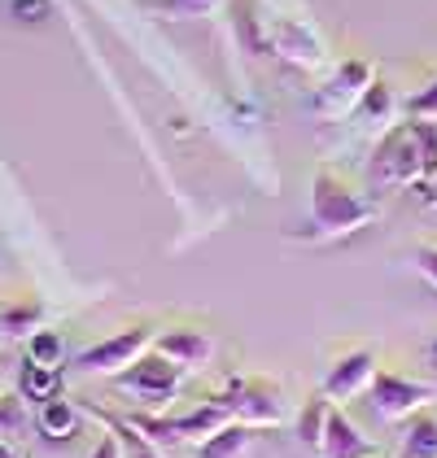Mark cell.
Returning a JSON list of instances; mask_svg holds the SVG:
<instances>
[{
  "label": "cell",
  "mask_w": 437,
  "mask_h": 458,
  "mask_svg": "<svg viewBox=\"0 0 437 458\" xmlns=\"http://www.w3.org/2000/svg\"><path fill=\"white\" fill-rule=\"evenodd\" d=\"M39 318H44V306H39L36 297L9 301V306L0 310V332H4V336H31L39 327Z\"/></svg>",
  "instance_id": "cell-20"
},
{
  "label": "cell",
  "mask_w": 437,
  "mask_h": 458,
  "mask_svg": "<svg viewBox=\"0 0 437 458\" xmlns=\"http://www.w3.org/2000/svg\"><path fill=\"white\" fill-rule=\"evenodd\" d=\"M236 415H232V406L223 402V397H215V402H201L197 411H188V415H176V423H180V437L188 441V445H197V441H206L210 432H218L223 423H232Z\"/></svg>",
  "instance_id": "cell-14"
},
{
  "label": "cell",
  "mask_w": 437,
  "mask_h": 458,
  "mask_svg": "<svg viewBox=\"0 0 437 458\" xmlns=\"http://www.w3.org/2000/svg\"><path fill=\"white\" fill-rule=\"evenodd\" d=\"M127 423L132 428H141L149 441L162 450V454H176L180 445H188L180 437V423H176V415H153V411H141V415H127Z\"/></svg>",
  "instance_id": "cell-18"
},
{
  "label": "cell",
  "mask_w": 437,
  "mask_h": 458,
  "mask_svg": "<svg viewBox=\"0 0 437 458\" xmlns=\"http://www.w3.org/2000/svg\"><path fill=\"white\" fill-rule=\"evenodd\" d=\"M232 27H236V39H241L245 53H254V57L271 53V22L262 27V18L250 0H232Z\"/></svg>",
  "instance_id": "cell-15"
},
{
  "label": "cell",
  "mask_w": 437,
  "mask_h": 458,
  "mask_svg": "<svg viewBox=\"0 0 437 458\" xmlns=\"http://www.w3.org/2000/svg\"><path fill=\"white\" fill-rule=\"evenodd\" d=\"M210 4L215 0H162V9L176 18H201V13H210Z\"/></svg>",
  "instance_id": "cell-26"
},
{
  "label": "cell",
  "mask_w": 437,
  "mask_h": 458,
  "mask_svg": "<svg viewBox=\"0 0 437 458\" xmlns=\"http://www.w3.org/2000/svg\"><path fill=\"white\" fill-rule=\"evenodd\" d=\"M367 411L376 415V420L385 423H402L407 415H416V411H424V406H433V385H420V380H407L398 371H376L372 376V385H367Z\"/></svg>",
  "instance_id": "cell-6"
},
{
  "label": "cell",
  "mask_w": 437,
  "mask_h": 458,
  "mask_svg": "<svg viewBox=\"0 0 437 458\" xmlns=\"http://www.w3.org/2000/svg\"><path fill=\"white\" fill-rule=\"evenodd\" d=\"M9 13L18 22H44L53 13V0H9Z\"/></svg>",
  "instance_id": "cell-25"
},
{
  "label": "cell",
  "mask_w": 437,
  "mask_h": 458,
  "mask_svg": "<svg viewBox=\"0 0 437 458\" xmlns=\"http://www.w3.org/2000/svg\"><path fill=\"white\" fill-rule=\"evenodd\" d=\"M398 458H437V411L424 406L402 420L398 432Z\"/></svg>",
  "instance_id": "cell-12"
},
{
  "label": "cell",
  "mask_w": 437,
  "mask_h": 458,
  "mask_svg": "<svg viewBox=\"0 0 437 458\" xmlns=\"http://www.w3.org/2000/svg\"><path fill=\"white\" fill-rule=\"evenodd\" d=\"M402 114H407V118H416V123H437V74L420 88V92H411V97H407Z\"/></svg>",
  "instance_id": "cell-24"
},
{
  "label": "cell",
  "mask_w": 437,
  "mask_h": 458,
  "mask_svg": "<svg viewBox=\"0 0 437 458\" xmlns=\"http://www.w3.org/2000/svg\"><path fill=\"white\" fill-rule=\"evenodd\" d=\"M223 402L250 428H276L280 420H289V393H285V385H276L267 376H236L223 393Z\"/></svg>",
  "instance_id": "cell-3"
},
{
  "label": "cell",
  "mask_w": 437,
  "mask_h": 458,
  "mask_svg": "<svg viewBox=\"0 0 437 458\" xmlns=\"http://www.w3.org/2000/svg\"><path fill=\"white\" fill-rule=\"evenodd\" d=\"M153 350L167 353L184 371H201L215 358V336L206 327H197V323H171V327L153 332Z\"/></svg>",
  "instance_id": "cell-9"
},
{
  "label": "cell",
  "mask_w": 437,
  "mask_h": 458,
  "mask_svg": "<svg viewBox=\"0 0 437 458\" xmlns=\"http://www.w3.org/2000/svg\"><path fill=\"white\" fill-rule=\"evenodd\" d=\"M364 123H390L394 118V92H390V83H381V79H372V88L364 92V101L355 109Z\"/></svg>",
  "instance_id": "cell-22"
},
{
  "label": "cell",
  "mask_w": 437,
  "mask_h": 458,
  "mask_svg": "<svg viewBox=\"0 0 437 458\" xmlns=\"http://www.w3.org/2000/svg\"><path fill=\"white\" fill-rule=\"evenodd\" d=\"M57 388H62L57 367H44V362H31V358L18 362V393L27 402H48V397H57Z\"/></svg>",
  "instance_id": "cell-17"
},
{
  "label": "cell",
  "mask_w": 437,
  "mask_h": 458,
  "mask_svg": "<svg viewBox=\"0 0 437 458\" xmlns=\"http://www.w3.org/2000/svg\"><path fill=\"white\" fill-rule=\"evenodd\" d=\"M320 454L324 458H381V450L367 441V432L350 420L346 411H328L324 423V441H320Z\"/></svg>",
  "instance_id": "cell-11"
},
{
  "label": "cell",
  "mask_w": 437,
  "mask_h": 458,
  "mask_svg": "<svg viewBox=\"0 0 437 458\" xmlns=\"http://www.w3.org/2000/svg\"><path fill=\"white\" fill-rule=\"evenodd\" d=\"M411 262H416V271L437 288V245H420L416 253H411Z\"/></svg>",
  "instance_id": "cell-27"
},
{
  "label": "cell",
  "mask_w": 437,
  "mask_h": 458,
  "mask_svg": "<svg viewBox=\"0 0 437 458\" xmlns=\"http://www.w3.org/2000/svg\"><path fill=\"white\" fill-rule=\"evenodd\" d=\"M101 420H106V428L114 432V437H118L123 458H167L162 450H158V445H153V441H149L145 432H141V428H132L127 420H118V415H101Z\"/></svg>",
  "instance_id": "cell-21"
},
{
  "label": "cell",
  "mask_w": 437,
  "mask_h": 458,
  "mask_svg": "<svg viewBox=\"0 0 437 458\" xmlns=\"http://www.w3.org/2000/svg\"><path fill=\"white\" fill-rule=\"evenodd\" d=\"M271 53L293 71H320L324 66V39L315 27L297 18H271Z\"/></svg>",
  "instance_id": "cell-8"
},
{
  "label": "cell",
  "mask_w": 437,
  "mask_h": 458,
  "mask_svg": "<svg viewBox=\"0 0 437 458\" xmlns=\"http://www.w3.org/2000/svg\"><path fill=\"white\" fill-rule=\"evenodd\" d=\"M153 332L158 327H149V323H132V327H123V332H114L106 341H97V345L74 353V371H83V376H109L114 380L118 371H127L153 345Z\"/></svg>",
  "instance_id": "cell-4"
},
{
  "label": "cell",
  "mask_w": 437,
  "mask_h": 458,
  "mask_svg": "<svg viewBox=\"0 0 437 458\" xmlns=\"http://www.w3.org/2000/svg\"><path fill=\"white\" fill-rule=\"evenodd\" d=\"M372 79H376V71H372L367 57H346V62L315 88V97L306 101V109H315L320 118H346V114L359 109L364 92L372 88Z\"/></svg>",
  "instance_id": "cell-5"
},
{
  "label": "cell",
  "mask_w": 437,
  "mask_h": 458,
  "mask_svg": "<svg viewBox=\"0 0 437 458\" xmlns=\"http://www.w3.org/2000/svg\"><path fill=\"white\" fill-rule=\"evenodd\" d=\"M376 371H381V367H376V350L355 345V350H341L328 362V376L320 388H324L332 402H350V397H364Z\"/></svg>",
  "instance_id": "cell-10"
},
{
  "label": "cell",
  "mask_w": 437,
  "mask_h": 458,
  "mask_svg": "<svg viewBox=\"0 0 437 458\" xmlns=\"http://www.w3.org/2000/svg\"><path fill=\"white\" fill-rule=\"evenodd\" d=\"M376 223V201L367 192H355L337 171H315L311 179V214L306 227L297 232V241L311 245H337L346 236H359L364 227Z\"/></svg>",
  "instance_id": "cell-1"
},
{
  "label": "cell",
  "mask_w": 437,
  "mask_h": 458,
  "mask_svg": "<svg viewBox=\"0 0 437 458\" xmlns=\"http://www.w3.org/2000/svg\"><path fill=\"white\" fill-rule=\"evenodd\" d=\"M367 183L372 188H411L424 183V148H420V123L407 118L398 127H390L372 162H367Z\"/></svg>",
  "instance_id": "cell-2"
},
{
  "label": "cell",
  "mask_w": 437,
  "mask_h": 458,
  "mask_svg": "<svg viewBox=\"0 0 437 458\" xmlns=\"http://www.w3.org/2000/svg\"><path fill=\"white\" fill-rule=\"evenodd\" d=\"M0 458H18V454H13V445H9L4 437H0Z\"/></svg>",
  "instance_id": "cell-29"
},
{
  "label": "cell",
  "mask_w": 437,
  "mask_h": 458,
  "mask_svg": "<svg viewBox=\"0 0 437 458\" xmlns=\"http://www.w3.org/2000/svg\"><path fill=\"white\" fill-rule=\"evenodd\" d=\"M254 432L258 428H250V423H241V420L223 423L206 441H197V458H245L250 445H254Z\"/></svg>",
  "instance_id": "cell-13"
},
{
  "label": "cell",
  "mask_w": 437,
  "mask_h": 458,
  "mask_svg": "<svg viewBox=\"0 0 437 458\" xmlns=\"http://www.w3.org/2000/svg\"><path fill=\"white\" fill-rule=\"evenodd\" d=\"M88 458H123V445H118V437H114V432H106V437H101V441L92 445V454H88Z\"/></svg>",
  "instance_id": "cell-28"
},
{
  "label": "cell",
  "mask_w": 437,
  "mask_h": 458,
  "mask_svg": "<svg viewBox=\"0 0 437 458\" xmlns=\"http://www.w3.org/2000/svg\"><path fill=\"white\" fill-rule=\"evenodd\" d=\"M118 380V388L123 393H132V397H141V402H149V406H162V402H171L176 393H180L184 385V367H176L167 353H158L153 345H149L127 371H118L114 376Z\"/></svg>",
  "instance_id": "cell-7"
},
{
  "label": "cell",
  "mask_w": 437,
  "mask_h": 458,
  "mask_svg": "<svg viewBox=\"0 0 437 458\" xmlns=\"http://www.w3.org/2000/svg\"><path fill=\"white\" fill-rule=\"evenodd\" d=\"M36 423L48 441H66V437H74V428H79V411H74V402H66V397H48V402H39Z\"/></svg>",
  "instance_id": "cell-19"
},
{
  "label": "cell",
  "mask_w": 437,
  "mask_h": 458,
  "mask_svg": "<svg viewBox=\"0 0 437 458\" xmlns=\"http://www.w3.org/2000/svg\"><path fill=\"white\" fill-rule=\"evenodd\" d=\"M27 358L31 362H44V367H62L66 358V345H62V332H48V327H36L27 336Z\"/></svg>",
  "instance_id": "cell-23"
},
{
  "label": "cell",
  "mask_w": 437,
  "mask_h": 458,
  "mask_svg": "<svg viewBox=\"0 0 437 458\" xmlns=\"http://www.w3.org/2000/svg\"><path fill=\"white\" fill-rule=\"evenodd\" d=\"M328 411H332V397H328L324 388H320V393H311V397L302 402V411H297V420H293V432H297V441H302L306 450H320Z\"/></svg>",
  "instance_id": "cell-16"
}]
</instances>
